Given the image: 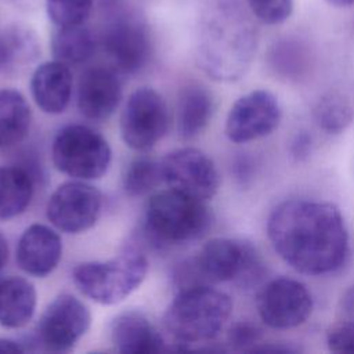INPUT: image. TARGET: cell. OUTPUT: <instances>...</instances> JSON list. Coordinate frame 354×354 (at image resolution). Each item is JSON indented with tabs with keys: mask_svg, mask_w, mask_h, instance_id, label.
Here are the masks:
<instances>
[{
	"mask_svg": "<svg viewBox=\"0 0 354 354\" xmlns=\"http://www.w3.org/2000/svg\"><path fill=\"white\" fill-rule=\"evenodd\" d=\"M111 340L113 347L124 354L159 353L166 348L156 326L137 311H126L115 317L111 324Z\"/></svg>",
	"mask_w": 354,
	"mask_h": 354,
	"instance_id": "cell-18",
	"label": "cell"
},
{
	"mask_svg": "<svg viewBox=\"0 0 354 354\" xmlns=\"http://www.w3.org/2000/svg\"><path fill=\"white\" fill-rule=\"evenodd\" d=\"M267 235L279 257L306 275L340 268L348 252V235L340 210L329 203L292 199L279 203L267 221Z\"/></svg>",
	"mask_w": 354,
	"mask_h": 354,
	"instance_id": "cell-1",
	"label": "cell"
},
{
	"mask_svg": "<svg viewBox=\"0 0 354 354\" xmlns=\"http://www.w3.org/2000/svg\"><path fill=\"white\" fill-rule=\"evenodd\" d=\"M311 147H313L311 137L306 131H300L292 140L290 153L297 160H303V159L308 158V155L311 153Z\"/></svg>",
	"mask_w": 354,
	"mask_h": 354,
	"instance_id": "cell-31",
	"label": "cell"
},
{
	"mask_svg": "<svg viewBox=\"0 0 354 354\" xmlns=\"http://www.w3.org/2000/svg\"><path fill=\"white\" fill-rule=\"evenodd\" d=\"M163 181L160 162L141 156L131 160L123 173L122 184L130 196H142L153 191Z\"/></svg>",
	"mask_w": 354,
	"mask_h": 354,
	"instance_id": "cell-26",
	"label": "cell"
},
{
	"mask_svg": "<svg viewBox=\"0 0 354 354\" xmlns=\"http://www.w3.org/2000/svg\"><path fill=\"white\" fill-rule=\"evenodd\" d=\"M101 43L116 68L126 73L141 71L151 55L147 28L136 18L116 17L102 30Z\"/></svg>",
	"mask_w": 354,
	"mask_h": 354,
	"instance_id": "cell-14",
	"label": "cell"
},
{
	"mask_svg": "<svg viewBox=\"0 0 354 354\" xmlns=\"http://www.w3.org/2000/svg\"><path fill=\"white\" fill-rule=\"evenodd\" d=\"M170 113L165 98L153 88L141 87L133 91L120 115V136L134 151H148L167 133Z\"/></svg>",
	"mask_w": 354,
	"mask_h": 354,
	"instance_id": "cell-8",
	"label": "cell"
},
{
	"mask_svg": "<svg viewBox=\"0 0 354 354\" xmlns=\"http://www.w3.org/2000/svg\"><path fill=\"white\" fill-rule=\"evenodd\" d=\"M147 257L137 250H126L105 261H86L75 267V286L95 303L112 306L124 300L145 279Z\"/></svg>",
	"mask_w": 354,
	"mask_h": 354,
	"instance_id": "cell-6",
	"label": "cell"
},
{
	"mask_svg": "<svg viewBox=\"0 0 354 354\" xmlns=\"http://www.w3.org/2000/svg\"><path fill=\"white\" fill-rule=\"evenodd\" d=\"M325 1L335 7H348L354 4V0H325Z\"/></svg>",
	"mask_w": 354,
	"mask_h": 354,
	"instance_id": "cell-36",
	"label": "cell"
},
{
	"mask_svg": "<svg viewBox=\"0 0 354 354\" xmlns=\"http://www.w3.org/2000/svg\"><path fill=\"white\" fill-rule=\"evenodd\" d=\"M281 106L267 90H253L239 97L225 119V136L236 144L271 134L279 124Z\"/></svg>",
	"mask_w": 354,
	"mask_h": 354,
	"instance_id": "cell-13",
	"label": "cell"
},
{
	"mask_svg": "<svg viewBox=\"0 0 354 354\" xmlns=\"http://www.w3.org/2000/svg\"><path fill=\"white\" fill-rule=\"evenodd\" d=\"M261 329L250 321L235 322L227 333V343L235 351H249L252 353L254 347L260 344Z\"/></svg>",
	"mask_w": 354,
	"mask_h": 354,
	"instance_id": "cell-29",
	"label": "cell"
},
{
	"mask_svg": "<svg viewBox=\"0 0 354 354\" xmlns=\"http://www.w3.org/2000/svg\"><path fill=\"white\" fill-rule=\"evenodd\" d=\"M122 100V82L118 73L105 66H94L80 76L77 108L90 120H106Z\"/></svg>",
	"mask_w": 354,
	"mask_h": 354,
	"instance_id": "cell-15",
	"label": "cell"
},
{
	"mask_svg": "<svg viewBox=\"0 0 354 354\" xmlns=\"http://www.w3.org/2000/svg\"><path fill=\"white\" fill-rule=\"evenodd\" d=\"M250 166H252V163L249 162L248 158H241L239 160H236L235 169H236V176H238V178H241L242 181L250 178V177H249V176H250V171H252V167H250Z\"/></svg>",
	"mask_w": 354,
	"mask_h": 354,
	"instance_id": "cell-34",
	"label": "cell"
},
{
	"mask_svg": "<svg viewBox=\"0 0 354 354\" xmlns=\"http://www.w3.org/2000/svg\"><path fill=\"white\" fill-rule=\"evenodd\" d=\"M257 36L241 11H232L206 24L199 40L201 68L214 80L234 82L249 69L256 53Z\"/></svg>",
	"mask_w": 354,
	"mask_h": 354,
	"instance_id": "cell-2",
	"label": "cell"
},
{
	"mask_svg": "<svg viewBox=\"0 0 354 354\" xmlns=\"http://www.w3.org/2000/svg\"><path fill=\"white\" fill-rule=\"evenodd\" d=\"M37 54V43L32 32L21 26L0 30V73L29 62Z\"/></svg>",
	"mask_w": 354,
	"mask_h": 354,
	"instance_id": "cell-24",
	"label": "cell"
},
{
	"mask_svg": "<svg viewBox=\"0 0 354 354\" xmlns=\"http://www.w3.org/2000/svg\"><path fill=\"white\" fill-rule=\"evenodd\" d=\"M37 293L32 282L22 277L0 279V325L4 328L25 326L35 315Z\"/></svg>",
	"mask_w": 354,
	"mask_h": 354,
	"instance_id": "cell-19",
	"label": "cell"
},
{
	"mask_svg": "<svg viewBox=\"0 0 354 354\" xmlns=\"http://www.w3.org/2000/svg\"><path fill=\"white\" fill-rule=\"evenodd\" d=\"M340 314L343 318H354V285L346 290L340 300Z\"/></svg>",
	"mask_w": 354,
	"mask_h": 354,
	"instance_id": "cell-32",
	"label": "cell"
},
{
	"mask_svg": "<svg viewBox=\"0 0 354 354\" xmlns=\"http://www.w3.org/2000/svg\"><path fill=\"white\" fill-rule=\"evenodd\" d=\"M91 314L87 306L69 293L48 303L37 324V340L46 350L69 351L88 330Z\"/></svg>",
	"mask_w": 354,
	"mask_h": 354,
	"instance_id": "cell-10",
	"label": "cell"
},
{
	"mask_svg": "<svg viewBox=\"0 0 354 354\" xmlns=\"http://www.w3.org/2000/svg\"><path fill=\"white\" fill-rule=\"evenodd\" d=\"M264 275V263L253 245L232 238H214L183 266L178 278L184 286L235 282L241 288H253Z\"/></svg>",
	"mask_w": 354,
	"mask_h": 354,
	"instance_id": "cell-4",
	"label": "cell"
},
{
	"mask_svg": "<svg viewBox=\"0 0 354 354\" xmlns=\"http://www.w3.org/2000/svg\"><path fill=\"white\" fill-rule=\"evenodd\" d=\"M25 347L15 340L0 337V353H24Z\"/></svg>",
	"mask_w": 354,
	"mask_h": 354,
	"instance_id": "cell-33",
	"label": "cell"
},
{
	"mask_svg": "<svg viewBox=\"0 0 354 354\" xmlns=\"http://www.w3.org/2000/svg\"><path fill=\"white\" fill-rule=\"evenodd\" d=\"M50 46L54 59L66 65H77L93 55L95 50V39L84 24L57 26L53 32Z\"/></svg>",
	"mask_w": 354,
	"mask_h": 354,
	"instance_id": "cell-23",
	"label": "cell"
},
{
	"mask_svg": "<svg viewBox=\"0 0 354 354\" xmlns=\"http://www.w3.org/2000/svg\"><path fill=\"white\" fill-rule=\"evenodd\" d=\"M33 196V180L19 166H0V221L22 214Z\"/></svg>",
	"mask_w": 354,
	"mask_h": 354,
	"instance_id": "cell-22",
	"label": "cell"
},
{
	"mask_svg": "<svg viewBox=\"0 0 354 354\" xmlns=\"http://www.w3.org/2000/svg\"><path fill=\"white\" fill-rule=\"evenodd\" d=\"M252 14L267 25L285 22L293 11V0H246Z\"/></svg>",
	"mask_w": 354,
	"mask_h": 354,
	"instance_id": "cell-28",
	"label": "cell"
},
{
	"mask_svg": "<svg viewBox=\"0 0 354 354\" xmlns=\"http://www.w3.org/2000/svg\"><path fill=\"white\" fill-rule=\"evenodd\" d=\"M53 163L73 180H97L111 163L112 151L108 141L95 130L83 124L62 127L51 147Z\"/></svg>",
	"mask_w": 354,
	"mask_h": 354,
	"instance_id": "cell-7",
	"label": "cell"
},
{
	"mask_svg": "<svg viewBox=\"0 0 354 354\" xmlns=\"http://www.w3.org/2000/svg\"><path fill=\"white\" fill-rule=\"evenodd\" d=\"M313 116L319 129L329 134H339L351 124L354 108L343 94L328 93L315 102Z\"/></svg>",
	"mask_w": 354,
	"mask_h": 354,
	"instance_id": "cell-25",
	"label": "cell"
},
{
	"mask_svg": "<svg viewBox=\"0 0 354 354\" xmlns=\"http://www.w3.org/2000/svg\"><path fill=\"white\" fill-rule=\"evenodd\" d=\"M101 209V192L87 181L73 180L57 187L48 198L46 213L57 230L80 234L97 223Z\"/></svg>",
	"mask_w": 354,
	"mask_h": 354,
	"instance_id": "cell-9",
	"label": "cell"
},
{
	"mask_svg": "<svg viewBox=\"0 0 354 354\" xmlns=\"http://www.w3.org/2000/svg\"><path fill=\"white\" fill-rule=\"evenodd\" d=\"M8 260V243L6 236L0 232V270L6 266Z\"/></svg>",
	"mask_w": 354,
	"mask_h": 354,
	"instance_id": "cell-35",
	"label": "cell"
},
{
	"mask_svg": "<svg viewBox=\"0 0 354 354\" xmlns=\"http://www.w3.org/2000/svg\"><path fill=\"white\" fill-rule=\"evenodd\" d=\"M32 112L25 97L12 88H0V149L19 144L28 134Z\"/></svg>",
	"mask_w": 354,
	"mask_h": 354,
	"instance_id": "cell-21",
	"label": "cell"
},
{
	"mask_svg": "<svg viewBox=\"0 0 354 354\" xmlns=\"http://www.w3.org/2000/svg\"><path fill=\"white\" fill-rule=\"evenodd\" d=\"M160 165L163 181L169 188L205 202L213 198L218 189L217 169L213 160L201 149H176L167 153Z\"/></svg>",
	"mask_w": 354,
	"mask_h": 354,
	"instance_id": "cell-12",
	"label": "cell"
},
{
	"mask_svg": "<svg viewBox=\"0 0 354 354\" xmlns=\"http://www.w3.org/2000/svg\"><path fill=\"white\" fill-rule=\"evenodd\" d=\"M212 225L205 201L173 188L153 194L145 207V231L156 242L180 245L199 239Z\"/></svg>",
	"mask_w": 354,
	"mask_h": 354,
	"instance_id": "cell-5",
	"label": "cell"
},
{
	"mask_svg": "<svg viewBox=\"0 0 354 354\" xmlns=\"http://www.w3.org/2000/svg\"><path fill=\"white\" fill-rule=\"evenodd\" d=\"M94 0H46L47 15L55 26H73L86 22Z\"/></svg>",
	"mask_w": 354,
	"mask_h": 354,
	"instance_id": "cell-27",
	"label": "cell"
},
{
	"mask_svg": "<svg viewBox=\"0 0 354 354\" xmlns=\"http://www.w3.org/2000/svg\"><path fill=\"white\" fill-rule=\"evenodd\" d=\"M328 348L339 354H354V318H343L326 333Z\"/></svg>",
	"mask_w": 354,
	"mask_h": 354,
	"instance_id": "cell-30",
	"label": "cell"
},
{
	"mask_svg": "<svg viewBox=\"0 0 354 354\" xmlns=\"http://www.w3.org/2000/svg\"><path fill=\"white\" fill-rule=\"evenodd\" d=\"M30 93L35 104L46 113H62L72 95V72L61 61L39 65L30 77Z\"/></svg>",
	"mask_w": 354,
	"mask_h": 354,
	"instance_id": "cell-17",
	"label": "cell"
},
{
	"mask_svg": "<svg viewBox=\"0 0 354 354\" xmlns=\"http://www.w3.org/2000/svg\"><path fill=\"white\" fill-rule=\"evenodd\" d=\"M256 307L261 321L270 328L290 329L304 324L311 315L313 297L300 281L277 278L259 290Z\"/></svg>",
	"mask_w": 354,
	"mask_h": 354,
	"instance_id": "cell-11",
	"label": "cell"
},
{
	"mask_svg": "<svg viewBox=\"0 0 354 354\" xmlns=\"http://www.w3.org/2000/svg\"><path fill=\"white\" fill-rule=\"evenodd\" d=\"M232 311L228 295L210 285L180 289L163 315L166 330L183 350L185 344L213 340L224 328Z\"/></svg>",
	"mask_w": 354,
	"mask_h": 354,
	"instance_id": "cell-3",
	"label": "cell"
},
{
	"mask_svg": "<svg viewBox=\"0 0 354 354\" xmlns=\"http://www.w3.org/2000/svg\"><path fill=\"white\" fill-rule=\"evenodd\" d=\"M213 115V97L202 86L191 84L181 90L177 104V131L183 138H194L209 124Z\"/></svg>",
	"mask_w": 354,
	"mask_h": 354,
	"instance_id": "cell-20",
	"label": "cell"
},
{
	"mask_svg": "<svg viewBox=\"0 0 354 354\" xmlns=\"http://www.w3.org/2000/svg\"><path fill=\"white\" fill-rule=\"evenodd\" d=\"M62 257L59 235L44 224H32L21 235L17 246V263L32 277L50 275Z\"/></svg>",
	"mask_w": 354,
	"mask_h": 354,
	"instance_id": "cell-16",
	"label": "cell"
}]
</instances>
